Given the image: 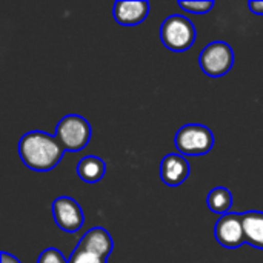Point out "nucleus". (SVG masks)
Wrapping results in <instances>:
<instances>
[{
  "label": "nucleus",
  "mask_w": 263,
  "mask_h": 263,
  "mask_svg": "<svg viewBox=\"0 0 263 263\" xmlns=\"http://www.w3.org/2000/svg\"><path fill=\"white\" fill-rule=\"evenodd\" d=\"M191 168L182 154H166L160 162V179L166 186H180L190 177Z\"/></svg>",
  "instance_id": "nucleus-8"
},
{
  "label": "nucleus",
  "mask_w": 263,
  "mask_h": 263,
  "mask_svg": "<svg viewBox=\"0 0 263 263\" xmlns=\"http://www.w3.org/2000/svg\"><path fill=\"white\" fill-rule=\"evenodd\" d=\"M68 263H108L105 257H100V256H96V254H91L88 251H83L80 248H76L69 257Z\"/></svg>",
  "instance_id": "nucleus-15"
},
{
  "label": "nucleus",
  "mask_w": 263,
  "mask_h": 263,
  "mask_svg": "<svg viewBox=\"0 0 263 263\" xmlns=\"http://www.w3.org/2000/svg\"><path fill=\"white\" fill-rule=\"evenodd\" d=\"M160 40L170 51H188L196 42V28L193 22L185 15H170L160 26Z\"/></svg>",
  "instance_id": "nucleus-2"
},
{
  "label": "nucleus",
  "mask_w": 263,
  "mask_h": 263,
  "mask_svg": "<svg viewBox=\"0 0 263 263\" xmlns=\"http://www.w3.org/2000/svg\"><path fill=\"white\" fill-rule=\"evenodd\" d=\"M149 14V3L146 0L126 2L119 0L114 3L112 15L116 22L122 26H136L142 23Z\"/></svg>",
  "instance_id": "nucleus-9"
},
{
  "label": "nucleus",
  "mask_w": 263,
  "mask_h": 263,
  "mask_svg": "<svg viewBox=\"0 0 263 263\" xmlns=\"http://www.w3.org/2000/svg\"><path fill=\"white\" fill-rule=\"evenodd\" d=\"M77 248L106 259L111 254L112 248H114V242H112L109 233L105 228L96 227V228H91L80 239V242L77 243Z\"/></svg>",
  "instance_id": "nucleus-10"
},
{
  "label": "nucleus",
  "mask_w": 263,
  "mask_h": 263,
  "mask_svg": "<svg viewBox=\"0 0 263 263\" xmlns=\"http://www.w3.org/2000/svg\"><path fill=\"white\" fill-rule=\"evenodd\" d=\"M0 262L2 263H20L18 262V259H17L15 256L9 254V253H6V251H2V254H0Z\"/></svg>",
  "instance_id": "nucleus-18"
},
{
  "label": "nucleus",
  "mask_w": 263,
  "mask_h": 263,
  "mask_svg": "<svg viewBox=\"0 0 263 263\" xmlns=\"http://www.w3.org/2000/svg\"><path fill=\"white\" fill-rule=\"evenodd\" d=\"M174 143L182 156H203L213 149L214 134L205 125L190 123L176 133Z\"/></svg>",
  "instance_id": "nucleus-4"
},
{
  "label": "nucleus",
  "mask_w": 263,
  "mask_h": 263,
  "mask_svg": "<svg viewBox=\"0 0 263 263\" xmlns=\"http://www.w3.org/2000/svg\"><path fill=\"white\" fill-rule=\"evenodd\" d=\"M179 6L182 9L191 12V14H206V12H210L214 8V2L213 0H200V2H197V0H194V2H186V0L183 2V0H180Z\"/></svg>",
  "instance_id": "nucleus-14"
},
{
  "label": "nucleus",
  "mask_w": 263,
  "mask_h": 263,
  "mask_svg": "<svg viewBox=\"0 0 263 263\" xmlns=\"http://www.w3.org/2000/svg\"><path fill=\"white\" fill-rule=\"evenodd\" d=\"M54 137L65 151L77 153L86 148V145L89 143L91 125L82 116L68 114L57 123Z\"/></svg>",
  "instance_id": "nucleus-3"
},
{
  "label": "nucleus",
  "mask_w": 263,
  "mask_h": 263,
  "mask_svg": "<svg viewBox=\"0 0 263 263\" xmlns=\"http://www.w3.org/2000/svg\"><path fill=\"white\" fill-rule=\"evenodd\" d=\"M206 205L213 213L225 216V214L231 213L230 210L233 206V194L228 188L217 186L210 191V194L206 197Z\"/></svg>",
  "instance_id": "nucleus-13"
},
{
  "label": "nucleus",
  "mask_w": 263,
  "mask_h": 263,
  "mask_svg": "<svg viewBox=\"0 0 263 263\" xmlns=\"http://www.w3.org/2000/svg\"><path fill=\"white\" fill-rule=\"evenodd\" d=\"M65 149L54 136L43 131H29L18 140V156L25 166L32 171H51L54 170Z\"/></svg>",
  "instance_id": "nucleus-1"
},
{
  "label": "nucleus",
  "mask_w": 263,
  "mask_h": 263,
  "mask_svg": "<svg viewBox=\"0 0 263 263\" xmlns=\"http://www.w3.org/2000/svg\"><path fill=\"white\" fill-rule=\"evenodd\" d=\"M37 263H68V260L65 259V256L55 250V248H48L45 250L40 256Z\"/></svg>",
  "instance_id": "nucleus-16"
},
{
  "label": "nucleus",
  "mask_w": 263,
  "mask_h": 263,
  "mask_svg": "<svg viewBox=\"0 0 263 263\" xmlns=\"http://www.w3.org/2000/svg\"><path fill=\"white\" fill-rule=\"evenodd\" d=\"M248 6H250V9H251L254 14H257V15H263V2L262 0H251V2L248 3Z\"/></svg>",
  "instance_id": "nucleus-17"
},
{
  "label": "nucleus",
  "mask_w": 263,
  "mask_h": 263,
  "mask_svg": "<svg viewBox=\"0 0 263 263\" xmlns=\"http://www.w3.org/2000/svg\"><path fill=\"white\" fill-rule=\"evenodd\" d=\"M52 216L55 225L65 233H77L85 222V214L80 205L68 196L57 197L52 202Z\"/></svg>",
  "instance_id": "nucleus-6"
},
{
  "label": "nucleus",
  "mask_w": 263,
  "mask_h": 263,
  "mask_svg": "<svg viewBox=\"0 0 263 263\" xmlns=\"http://www.w3.org/2000/svg\"><path fill=\"white\" fill-rule=\"evenodd\" d=\"M199 65L208 77H223L234 65V51L227 42H211L202 49Z\"/></svg>",
  "instance_id": "nucleus-5"
},
{
  "label": "nucleus",
  "mask_w": 263,
  "mask_h": 263,
  "mask_svg": "<svg viewBox=\"0 0 263 263\" xmlns=\"http://www.w3.org/2000/svg\"><path fill=\"white\" fill-rule=\"evenodd\" d=\"M214 236L216 240L228 250L240 248L245 243L242 214L228 213L225 216H220V219L216 222L214 227Z\"/></svg>",
  "instance_id": "nucleus-7"
},
{
  "label": "nucleus",
  "mask_w": 263,
  "mask_h": 263,
  "mask_svg": "<svg viewBox=\"0 0 263 263\" xmlns=\"http://www.w3.org/2000/svg\"><path fill=\"white\" fill-rule=\"evenodd\" d=\"M243 217V233L245 242L253 248L263 250V213L248 211L242 214Z\"/></svg>",
  "instance_id": "nucleus-11"
},
{
  "label": "nucleus",
  "mask_w": 263,
  "mask_h": 263,
  "mask_svg": "<svg viewBox=\"0 0 263 263\" xmlns=\"http://www.w3.org/2000/svg\"><path fill=\"white\" fill-rule=\"evenodd\" d=\"M105 173H106L105 162L100 157H96V156H86L77 165V174L86 183L100 182L103 179Z\"/></svg>",
  "instance_id": "nucleus-12"
}]
</instances>
